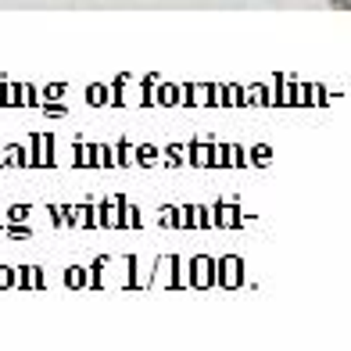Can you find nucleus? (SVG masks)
Listing matches in <instances>:
<instances>
[]
</instances>
